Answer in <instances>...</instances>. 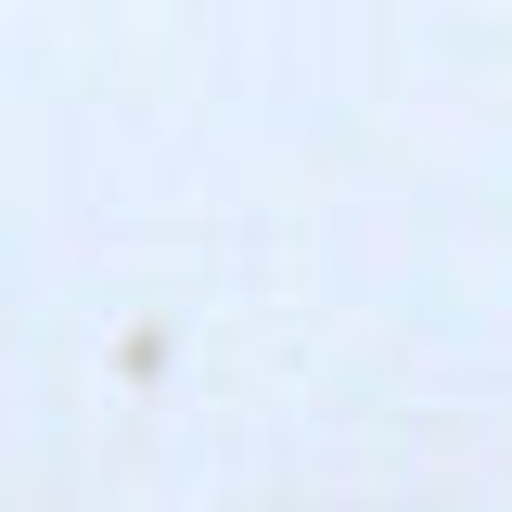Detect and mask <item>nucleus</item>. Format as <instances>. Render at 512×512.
Returning <instances> with one entry per match:
<instances>
[]
</instances>
